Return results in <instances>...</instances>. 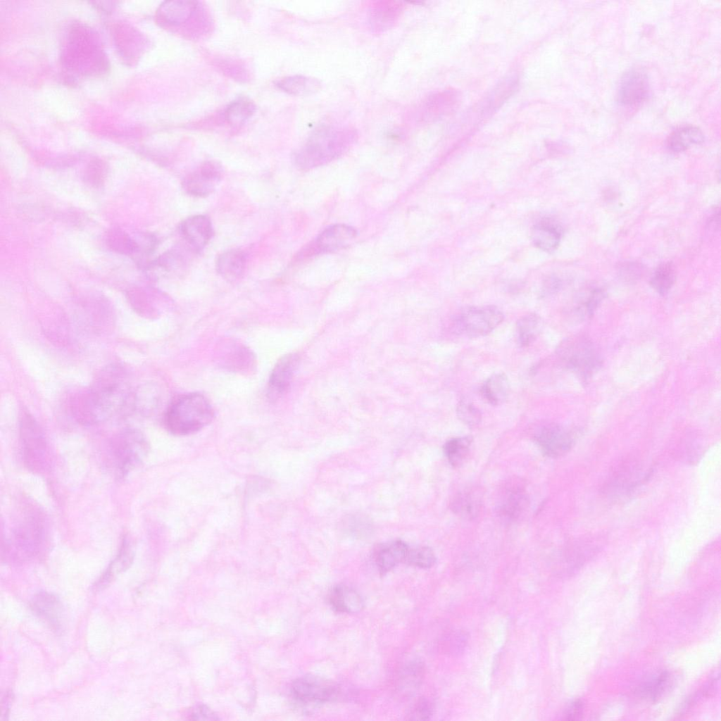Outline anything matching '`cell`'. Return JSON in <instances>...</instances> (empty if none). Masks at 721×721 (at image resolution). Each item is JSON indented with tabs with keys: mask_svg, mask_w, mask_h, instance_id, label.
<instances>
[{
	"mask_svg": "<svg viewBox=\"0 0 721 721\" xmlns=\"http://www.w3.org/2000/svg\"><path fill=\"white\" fill-rule=\"evenodd\" d=\"M198 4L192 0L165 1L157 10V18L167 27H179L192 18L198 9Z\"/></svg>",
	"mask_w": 721,
	"mask_h": 721,
	"instance_id": "19",
	"label": "cell"
},
{
	"mask_svg": "<svg viewBox=\"0 0 721 721\" xmlns=\"http://www.w3.org/2000/svg\"><path fill=\"white\" fill-rule=\"evenodd\" d=\"M456 413L458 419L469 427L477 426L482 420L480 410L471 401L465 399L458 402Z\"/></svg>",
	"mask_w": 721,
	"mask_h": 721,
	"instance_id": "42",
	"label": "cell"
},
{
	"mask_svg": "<svg viewBox=\"0 0 721 721\" xmlns=\"http://www.w3.org/2000/svg\"><path fill=\"white\" fill-rule=\"evenodd\" d=\"M672 679L667 671H662L650 677L639 687L640 696L654 702L661 698L670 687Z\"/></svg>",
	"mask_w": 721,
	"mask_h": 721,
	"instance_id": "32",
	"label": "cell"
},
{
	"mask_svg": "<svg viewBox=\"0 0 721 721\" xmlns=\"http://www.w3.org/2000/svg\"><path fill=\"white\" fill-rule=\"evenodd\" d=\"M20 436L26 465L34 471L44 469L49 456L46 441L37 422L25 412L20 420Z\"/></svg>",
	"mask_w": 721,
	"mask_h": 721,
	"instance_id": "7",
	"label": "cell"
},
{
	"mask_svg": "<svg viewBox=\"0 0 721 721\" xmlns=\"http://www.w3.org/2000/svg\"><path fill=\"white\" fill-rule=\"evenodd\" d=\"M356 235V230L351 226L344 224L331 225L317 237L310 248L301 251L299 258L313 253H326L344 249L355 239Z\"/></svg>",
	"mask_w": 721,
	"mask_h": 721,
	"instance_id": "14",
	"label": "cell"
},
{
	"mask_svg": "<svg viewBox=\"0 0 721 721\" xmlns=\"http://www.w3.org/2000/svg\"><path fill=\"white\" fill-rule=\"evenodd\" d=\"M424 670V665L419 660H412L406 663L400 674L401 687L406 691L415 689L422 681Z\"/></svg>",
	"mask_w": 721,
	"mask_h": 721,
	"instance_id": "38",
	"label": "cell"
},
{
	"mask_svg": "<svg viewBox=\"0 0 721 721\" xmlns=\"http://www.w3.org/2000/svg\"><path fill=\"white\" fill-rule=\"evenodd\" d=\"M435 562L436 556L431 548L428 546H409L404 563L426 569L432 567Z\"/></svg>",
	"mask_w": 721,
	"mask_h": 721,
	"instance_id": "39",
	"label": "cell"
},
{
	"mask_svg": "<svg viewBox=\"0 0 721 721\" xmlns=\"http://www.w3.org/2000/svg\"><path fill=\"white\" fill-rule=\"evenodd\" d=\"M649 94V84L646 75L637 69L627 71L622 76L618 101L627 107H635L644 102Z\"/></svg>",
	"mask_w": 721,
	"mask_h": 721,
	"instance_id": "15",
	"label": "cell"
},
{
	"mask_svg": "<svg viewBox=\"0 0 721 721\" xmlns=\"http://www.w3.org/2000/svg\"><path fill=\"white\" fill-rule=\"evenodd\" d=\"M246 256L240 249H231L222 253L216 260L218 273L228 282H235L244 274Z\"/></svg>",
	"mask_w": 721,
	"mask_h": 721,
	"instance_id": "24",
	"label": "cell"
},
{
	"mask_svg": "<svg viewBox=\"0 0 721 721\" xmlns=\"http://www.w3.org/2000/svg\"><path fill=\"white\" fill-rule=\"evenodd\" d=\"M472 441L471 436H463L452 438L445 443L444 453L453 467H460L465 463L470 454Z\"/></svg>",
	"mask_w": 721,
	"mask_h": 721,
	"instance_id": "31",
	"label": "cell"
},
{
	"mask_svg": "<svg viewBox=\"0 0 721 721\" xmlns=\"http://www.w3.org/2000/svg\"><path fill=\"white\" fill-rule=\"evenodd\" d=\"M186 258L179 249H174L165 252L160 256L154 265L161 268L165 272H177L184 268L186 265Z\"/></svg>",
	"mask_w": 721,
	"mask_h": 721,
	"instance_id": "40",
	"label": "cell"
},
{
	"mask_svg": "<svg viewBox=\"0 0 721 721\" xmlns=\"http://www.w3.org/2000/svg\"><path fill=\"white\" fill-rule=\"evenodd\" d=\"M409 546L401 540L382 544L375 550L374 558L379 572L382 574L405 562Z\"/></svg>",
	"mask_w": 721,
	"mask_h": 721,
	"instance_id": "21",
	"label": "cell"
},
{
	"mask_svg": "<svg viewBox=\"0 0 721 721\" xmlns=\"http://www.w3.org/2000/svg\"><path fill=\"white\" fill-rule=\"evenodd\" d=\"M676 278L673 264L667 262L660 265L651 278V287L660 294H666L673 286Z\"/></svg>",
	"mask_w": 721,
	"mask_h": 721,
	"instance_id": "34",
	"label": "cell"
},
{
	"mask_svg": "<svg viewBox=\"0 0 721 721\" xmlns=\"http://www.w3.org/2000/svg\"><path fill=\"white\" fill-rule=\"evenodd\" d=\"M403 5L399 1H381L377 2L370 11V23L376 32L384 31L394 26L403 11Z\"/></svg>",
	"mask_w": 721,
	"mask_h": 721,
	"instance_id": "23",
	"label": "cell"
},
{
	"mask_svg": "<svg viewBox=\"0 0 721 721\" xmlns=\"http://www.w3.org/2000/svg\"><path fill=\"white\" fill-rule=\"evenodd\" d=\"M215 418L214 409L203 394L191 393L174 400L167 408L164 422L176 436L194 434L208 425Z\"/></svg>",
	"mask_w": 721,
	"mask_h": 721,
	"instance_id": "4",
	"label": "cell"
},
{
	"mask_svg": "<svg viewBox=\"0 0 721 721\" xmlns=\"http://www.w3.org/2000/svg\"><path fill=\"white\" fill-rule=\"evenodd\" d=\"M106 241L111 250L121 254L130 255L138 251L137 243L118 228L110 230L106 234Z\"/></svg>",
	"mask_w": 721,
	"mask_h": 721,
	"instance_id": "35",
	"label": "cell"
},
{
	"mask_svg": "<svg viewBox=\"0 0 721 721\" xmlns=\"http://www.w3.org/2000/svg\"><path fill=\"white\" fill-rule=\"evenodd\" d=\"M560 228L550 222H540L533 226L531 239L533 244L545 251H555L561 239Z\"/></svg>",
	"mask_w": 721,
	"mask_h": 721,
	"instance_id": "26",
	"label": "cell"
},
{
	"mask_svg": "<svg viewBox=\"0 0 721 721\" xmlns=\"http://www.w3.org/2000/svg\"><path fill=\"white\" fill-rule=\"evenodd\" d=\"M13 700V694L12 691H6L4 695V696L2 697L1 703V720L2 719L3 720H6V716H8V713L9 711V709H10V707H11V704L12 703Z\"/></svg>",
	"mask_w": 721,
	"mask_h": 721,
	"instance_id": "48",
	"label": "cell"
},
{
	"mask_svg": "<svg viewBox=\"0 0 721 721\" xmlns=\"http://www.w3.org/2000/svg\"><path fill=\"white\" fill-rule=\"evenodd\" d=\"M222 175L220 164L214 161H207L184 177L182 187L189 195L205 197L213 193Z\"/></svg>",
	"mask_w": 721,
	"mask_h": 721,
	"instance_id": "13",
	"label": "cell"
},
{
	"mask_svg": "<svg viewBox=\"0 0 721 721\" xmlns=\"http://www.w3.org/2000/svg\"><path fill=\"white\" fill-rule=\"evenodd\" d=\"M290 692L298 703H324L334 699L339 687L334 682L321 676L308 675L291 683Z\"/></svg>",
	"mask_w": 721,
	"mask_h": 721,
	"instance_id": "9",
	"label": "cell"
},
{
	"mask_svg": "<svg viewBox=\"0 0 721 721\" xmlns=\"http://www.w3.org/2000/svg\"><path fill=\"white\" fill-rule=\"evenodd\" d=\"M148 451V443L139 432L127 431L119 436L113 445V455L122 475L128 473L138 465Z\"/></svg>",
	"mask_w": 721,
	"mask_h": 721,
	"instance_id": "10",
	"label": "cell"
},
{
	"mask_svg": "<svg viewBox=\"0 0 721 721\" xmlns=\"http://www.w3.org/2000/svg\"><path fill=\"white\" fill-rule=\"evenodd\" d=\"M63 61L66 68L76 74H100L107 69V61L95 33L83 25L71 28Z\"/></svg>",
	"mask_w": 721,
	"mask_h": 721,
	"instance_id": "3",
	"label": "cell"
},
{
	"mask_svg": "<svg viewBox=\"0 0 721 721\" xmlns=\"http://www.w3.org/2000/svg\"><path fill=\"white\" fill-rule=\"evenodd\" d=\"M557 353L565 366L582 380L590 378L601 365L596 346L584 336L565 339L560 344Z\"/></svg>",
	"mask_w": 721,
	"mask_h": 721,
	"instance_id": "5",
	"label": "cell"
},
{
	"mask_svg": "<svg viewBox=\"0 0 721 721\" xmlns=\"http://www.w3.org/2000/svg\"><path fill=\"white\" fill-rule=\"evenodd\" d=\"M225 362L226 367L234 368L239 371L241 369H246L251 366L253 363V355L245 346L232 343L228 345L225 353Z\"/></svg>",
	"mask_w": 721,
	"mask_h": 721,
	"instance_id": "36",
	"label": "cell"
},
{
	"mask_svg": "<svg viewBox=\"0 0 721 721\" xmlns=\"http://www.w3.org/2000/svg\"><path fill=\"white\" fill-rule=\"evenodd\" d=\"M543 320L536 313L521 317L516 322V337L518 344L525 347L532 344L541 333Z\"/></svg>",
	"mask_w": 721,
	"mask_h": 721,
	"instance_id": "29",
	"label": "cell"
},
{
	"mask_svg": "<svg viewBox=\"0 0 721 721\" xmlns=\"http://www.w3.org/2000/svg\"><path fill=\"white\" fill-rule=\"evenodd\" d=\"M503 313L494 306H471L460 311L454 318L457 332L468 337L484 336L503 320Z\"/></svg>",
	"mask_w": 721,
	"mask_h": 721,
	"instance_id": "6",
	"label": "cell"
},
{
	"mask_svg": "<svg viewBox=\"0 0 721 721\" xmlns=\"http://www.w3.org/2000/svg\"><path fill=\"white\" fill-rule=\"evenodd\" d=\"M256 111V106L251 99L240 97L232 101L226 108L225 117L232 125H239L249 119Z\"/></svg>",
	"mask_w": 721,
	"mask_h": 721,
	"instance_id": "33",
	"label": "cell"
},
{
	"mask_svg": "<svg viewBox=\"0 0 721 721\" xmlns=\"http://www.w3.org/2000/svg\"><path fill=\"white\" fill-rule=\"evenodd\" d=\"M620 277L626 281L637 280L641 275L642 265L636 262H625L617 268Z\"/></svg>",
	"mask_w": 721,
	"mask_h": 721,
	"instance_id": "45",
	"label": "cell"
},
{
	"mask_svg": "<svg viewBox=\"0 0 721 721\" xmlns=\"http://www.w3.org/2000/svg\"><path fill=\"white\" fill-rule=\"evenodd\" d=\"M356 137L355 131L349 128L320 127L294 153V163L302 170L323 165L346 153L354 143Z\"/></svg>",
	"mask_w": 721,
	"mask_h": 721,
	"instance_id": "2",
	"label": "cell"
},
{
	"mask_svg": "<svg viewBox=\"0 0 721 721\" xmlns=\"http://www.w3.org/2000/svg\"><path fill=\"white\" fill-rule=\"evenodd\" d=\"M533 438L541 453L553 458L569 452L575 441L574 436L569 430L553 422L539 427Z\"/></svg>",
	"mask_w": 721,
	"mask_h": 721,
	"instance_id": "11",
	"label": "cell"
},
{
	"mask_svg": "<svg viewBox=\"0 0 721 721\" xmlns=\"http://www.w3.org/2000/svg\"><path fill=\"white\" fill-rule=\"evenodd\" d=\"M132 558L133 553L130 541L125 538L117 556L97 582L95 587L101 589L108 585L118 574L130 565Z\"/></svg>",
	"mask_w": 721,
	"mask_h": 721,
	"instance_id": "28",
	"label": "cell"
},
{
	"mask_svg": "<svg viewBox=\"0 0 721 721\" xmlns=\"http://www.w3.org/2000/svg\"><path fill=\"white\" fill-rule=\"evenodd\" d=\"M328 601L332 609L340 613H355L364 608V601L360 594L344 584H338L331 589Z\"/></svg>",
	"mask_w": 721,
	"mask_h": 721,
	"instance_id": "22",
	"label": "cell"
},
{
	"mask_svg": "<svg viewBox=\"0 0 721 721\" xmlns=\"http://www.w3.org/2000/svg\"><path fill=\"white\" fill-rule=\"evenodd\" d=\"M30 606L33 613L53 631L61 632L64 624V612L61 602L53 594L39 591L31 599Z\"/></svg>",
	"mask_w": 721,
	"mask_h": 721,
	"instance_id": "16",
	"label": "cell"
},
{
	"mask_svg": "<svg viewBox=\"0 0 721 721\" xmlns=\"http://www.w3.org/2000/svg\"><path fill=\"white\" fill-rule=\"evenodd\" d=\"M279 89L291 95H305L316 92L320 88V82L315 78L303 75H292L283 77L277 81Z\"/></svg>",
	"mask_w": 721,
	"mask_h": 721,
	"instance_id": "30",
	"label": "cell"
},
{
	"mask_svg": "<svg viewBox=\"0 0 721 721\" xmlns=\"http://www.w3.org/2000/svg\"><path fill=\"white\" fill-rule=\"evenodd\" d=\"M510 391V382L504 373L489 377L481 387L483 398L491 405L499 406L508 399Z\"/></svg>",
	"mask_w": 721,
	"mask_h": 721,
	"instance_id": "25",
	"label": "cell"
},
{
	"mask_svg": "<svg viewBox=\"0 0 721 721\" xmlns=\"http://www.w3.org/2000/svg\"><path fill=\"white\" fill-rule=\"evenodd\" d=\"M130 396L125 374L118 366L101 372L89 389L74 394L70 399L73 417L85 425L101 422L119 411Z\"/></svg>",
	"mask_w": 721,
	"mask_h": 721,
	"instance_id": "1",
	"label": "cell"
},
{
	"mask_svg": "<svg viewBox=\"0 0 721 721\" xmlns=\"http://www.w3.org/2000/svg\"><path fill=\"white\" fill-rule=\"evenodd\" d=\"M180 234L190 249L201 251L211 239L213 230L210 219L203 215L186 218L180 227Z\"/></svg>",
	"mask_w": 721,
	"mask_h": 721,
	"instance_id": "18",
	"label": "cell"
},
{
	"mask_svg": "<svg viewBox=\"0 0 721 721\" xmlns=\"http://www.w3.org/2000/svg\"><path fill=\"white\" fill-rule=\"evenodd\" d=\"M299 363L296 353H289L280 358L270 373L268 384V396L277 400L288 390Z\"/></svg>",
	"mask_w": 721,
	"mask_h": 721,
	"instance_id": "17",
	"label": "cell"
},
{
	"mask_svg": "<svg viewBox=\"0 0 721 721\" xmlns=\"http://www.w3.org/2000/svg\"><path fill=\"white\" fill-rule=\"evenodd\" d=\"M432 705L427 698H420L408 712V720H427L432 714Z\"/></svg>",
	"mask_w": 721,
	"mask_h": 721,
	"instance_id": "44",
	"label": "cell"
},
{
	"mask_svg": "<svg viewBox=\"0 0 721 721\" xmlns=\"http://www.w3.org/2000/svg\"><path fill=\"white\" fill-rule=\"evenodd\" d=\"M703 141L704 135L698 127L687 125L674 130L667 139V145L671 151L681 152Z\"/></svg>",
	"mask_w": 721,
	"mask_h": 721,
	"instance_id": "27",
	"label": "cell"
},
{
	"mask_svg": "<svg viewBox=\"0 0 721 721\" xmlns=\"http://www.w3.org/2000/svg\"><path fill=\"white\" fill-rule=\"evenodd\" d=\"M651 476V470L638 463H625L613 472L604 487V493L612 500L630 498Z\"/></svg>",
	"mask_w": 721,
	"mask_h": 721,
	"instance_id": "8",
	"label": "cell"
},
{
	"mask_svg": "<svg viewBox=\"0 0 721 721\" xmlns=\"http://www.w3.org/2000/svg\"><path fill=\"white\" fill-rule=\"evenodd\" d=\"M134 406L140 412L149 413L153 411L158 405L159 395L155 387L146 386L140 388L139 392L134 395Z\"/></svg>",
	"mask_w": 721,
	"mask_h": 721,
	"instance_id": "41",
	"label": "cell"
},
{
	"mask_svg": "<svg viewBox=\"0 0 721 721\" xmlns=\"http://www.w3.org/2000/svg\"><path fill=\"white\" fill-rule=\"evenodd\" d=\"M483 496L479 488L469 487L456 494L450 507L454 514L465 520H472L479 513Z\"/></svg>",
	"mask_w": 721,
	"mask_h": 721,
	"instance_id": "20",
	"label": "cell"
},
{
	"mask_svg": "<svg viewBox=\"0 0 721 721\" xmlns=\"http://www.w3.org/2000/svg\"><path fill=\"white\" fill-rule=\"evenodd\" d=\"M106 167L101 161H94L87 168L84 178L89 185L99 187L104 184L106 176Z\"/></svg>",
	"mask_w": 721,
	"mask_h": 721,
	"instance_id": "43",
	"label": "cell"
},
{
	"mask_svg": "<svg viewBox=\"0 0 721 721\" xmlns=\"http://www.w3.org/2000/svg\"><path fill=\"white\" fill-rule=\"evenodd\" d=\"M605 297V291L601 288L595 287L589 289L577 302L575 309L577 315L582 318H590Z\"/></svg>",
	"mask_w": 721,
	"mask_h": 721,
	"instance_id": "37",
	"label": "cell"
},
{
	"mask_svg": "<svg viewBox=\"0 0 721 721\" xmlns=\"http://www.w3.org/2000/svg\"><path fill=\"white\" fill-rule=\"evenodd\" d=\"M529 505V498L523 484L518 481L507 483L501 490L496 510L499 518L512 523L518 520Z\"/></svg>",
	"mask_w": 721,
	"mask_h": 721,
	"instance_id": "12",
	"label": "cell"
},
{
	"mask_svg": "<svg viewBox=\"0 0 721 721\" xmlns=\"http://www.w3.org/2000/svg\"><path fill=\"white\" fill-rule=\"evenodd\" d=\"M584 703L580 699L572 701L565 710L563 718L565 720H578L582 717Z\"/></svg>",
	"mask_w": 721,
	"mask_h": 721,
	"instance_id": "46",
	"label": "cell"
},
{
	"mask_svg": "<svg viewBox=\"0 0 721 721\" xmlns=\"http://www.w3.org/2000/svg\"><path fill=\"white\" fill-rule=\"evenodd\" d=\"M192 719L193 720H216L218 717L206 706H198L192 710L191 713Z\"/></svg>",
	"mask_w": 721,
	"mask_h": 721,
	"instance_id": "47",
	"label": "cell"
}]
</instances>
